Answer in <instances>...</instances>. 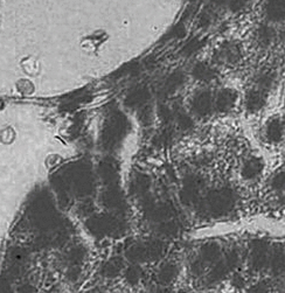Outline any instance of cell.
Returning a JSON list of instances; mask_svg holds the SVG:
<instances>
[{
	"mask_svg": "<svg viewBox=\"0 0 285 293\" xmlns=\"http://www.w3.org/2000/svg\"><path fill=\"white\" fill-rule=\"evenodd\" d=\"M282 138V127L278 122H272L268 127V139L270 142H278Z\"/></svg>",
	"mask_w": 285,
	"mask_h": 293,
	"instance_id": "cell-8",
	"label": "cell"
},
{
	"mask_svg": "<svg viewBox=\"0 0 285 293\" xmlns=\"http://www.w3.org/2000/svg\"><path fill=\"white\" fill-rule=\"evenodd\" d=\"M203 206L213 216L225 215L235 206V194L231 188L214 189L207 194Z\"/></svg>",
	"mask_w": 285,
	"mask_h": 293,
	"instance_id": "cell-1",
	"label": "cell"
},
{
	"mask_svg": "<svg viewBox=\"0 0 285 293\" xmlns=\"http://www.w3.org/2000/svg\"><path fill=\"white\" fill-rule=\"evenodd\" d=\"M271 186L274 187L276 190L285 189V172H280L278 174H276L274 179L271 181Z\"/></svg>",
	"mask_w": 285,
	"mask_h": 293,
	"instance_id": "cell-9",
	"label": "cell"
},
{
	"mask_svg": "<svg viewBox=\"0 0 285 293\" xmlns=\"http://www.w3.org/2000/svg\"><path fill=\"white\" fill-rule=\"evenodd\" d=\"M231 270H232V267L229 266V264L225 260L218 262L214 265V267H213V270L211 271L210 276H208V280H210L211 283L219 282V280L223 279Z\"/></svg>",
	"mask_w": 285,
	"mask_h": 293,
	"instance_id": "cell-6",
	"label": "cell"
},
{
	"mask_svg": "<svg viewBox=\"0 0 285 293\" xmlns=\"http://www.w3.org/2000/svg\"><path fill=\"white\" fill-rule=\"evenodd\" d=\"M264 164L259 158H250L244 163L243 167H242L241 174L245 179H254V178L258 177L261 172L263 171Z\"/></svg>",
	"mask_w": 285,
	"mask_h": 293,
	"instance_id": "cell-5",
	"label": "cell"
},
{
	"mask_svg": "<svg viewBox=\"0 0 285 293\" xmlns=\"http://www.w3.org/2000/svg\"><path fill=\"white\" fill-rule=\"evenodd\" d=\"M221 256V248L220 245L216 243H208L205 244L200 250V257L199 260L201 261L203 264H213L219 261Z\"/></svg>",
	"mask_w": 285,
	"mask_h": 293,
	"instance_id": "cell-4",
	"label": "cell"
},
{
	"mask_svg": "<svg viewBox=\"0 0 285 293\" xmlns=\"http://www.w3.org/2000/svg\"><path fill=\"white\" fill-rule=\"evenodd\" d=\"M203 186L202 179L199 177H189L186 181L184 193L181 194V198L187 203H197L199 201V193L201 187Z\"/></svg>",
	"mask_w": 285,
	"mask_h": 293,
	"instance_id": "cell-3",
	"label": "cell"
},
{
	"mask_svg": "<svg viewBox=\"0 0 285 293\" xmlns=\"http://www.w3.org/2000/svg\"><path fill=\"white\" fill-rule=\"evenodd\" d=\"M265 291H268V286L264 283H258L257 285L253 286L249 290V292H265Z\"/></svg>",
	"mask_w": 285,
	"mask_h": 293,
	"instance_id": "cell-12",
	"label": "cell"
},
{
	"mask_svg": "<svg viewBox=\"0 0 285 293\" xmlns=\"http://www.w3.org/2000/svg\"><path fill=\"white\" fill-rule=\"evenodd\" d=\"M269 255H268V244L263 241H257L253 244L252 255H250V263L255 271L264 269Z\"/></svg>",
	"mask_w": 285,
	"mask_h": 293,
	"instance_id": "cell-2",
	"label": "cell"
},
{
	"mask_svg": "<svg viewBox=\"0 0 285 293\" xmlns=\"http://www.w3.org/2000/svg\"><path fill=\"white\" fill-rule=\"evenodd\" d=\"M271 269L275 275H280L285 271V253L282 248L275 249L271 256Z\"/></svg>",
	"mask_w": 285,
	"mask_h": 293,
	"instance_id": "cell-7",
	"label": "cell"
},
{
	"mask_svg": "<svg viewBox=\"0 0 285 293\" xmlns=\"http://www.w3.org/2000/svg\"><path fill=\"white\" fill-rule=\"evenodd\" d=\"M233 285L237 288H242L244 286V279L240 275H235L233 278Z\"/></svg>",
	"mask_w": 285,
	"mask_h": 293,
	"instance_id": "cell-11",
	"label": "cell"
},
{
	"mask_svg": "<svg viewBox=\"0 0 285 293\" xmlns=\"http://www.w3.org/2000/svg\"><path fill=\"white\" fill-rule=\"evenodd\" d=\"M205 266L206 265L203 264V263L198 258V260L194 262V264L192 266V270L195 275H200V274H202V271H203V269H205Z\"/></svg>",
	"mask_w": 285,
	"mask_h": 293,
	"instance_id": "cell-10",
	"label": "cell"
}]
</instances>
